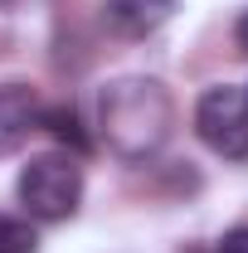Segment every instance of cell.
I'll return each instance as SVG.
<instances>
[{
	"label": "cell",
	"mask_w": 248,
	"mask_h": 253,
	"mask_svg": "<svg viewBox=\"0 0 248 253\" xmlns=\"http://www.w3.org/2000/svg\"><path fill=\"white\" fill-rule=\"evenodd\" d=\"M97 122H102V141L122 161H146L151 151L165 146L175 107L156 78H117L102 88Z\"/></svg>",
	"instance_id": "obj_1"
},
{
	"label": "cell",
	"mask_w": 248,
	"mask_h": 253,
	"mask_svg": "<svg viewBox=\"0 0 248 253\" xmlns=\"http://www.w3.org/2000/svg\"><path fill=\"white\" fill-rule=\"evenodd\" d=\"M15 190H20L25 214H34V219H44V224H59L83 200V166L68 156V151H44V156H34L20 170Z\"/></svg>",
	"instance_id": "obj_2"
},
{
	"label": "cell",
	"mask_w": 248,
	"mask_h": 253,
	"mask_svg": "<svg viewBox=\"0 0 248 253\" xmlns=\"http://www.w3.org/2000/svg\"><path fill=\"white\" fill-rule=\"evenodd\" d=\"M195 131L200 141L219 151V156H248V93L244 88H205L200 93V107H195Z\"/></svg>",
	"instance_id": "obj_3"
},
{
	"label": "cell",
	"mask_w": 248,
	"mask_h": 253,
	"mask_svg": "<svg viewBox=\"0 0 248 253\" xmlns=\"http://www.w3.org/2000/svg\"><path fill=\"white\" fill-rule=\"evenodd\" d=\"M175 15V0H107L102 5V25L122 39H146Z\"/></svg>",
	"instance_id": "obj_4"
},
{
	"label": "cell",
	"mask_w": 248,
	"mask_h": 253,
	"mask_svg": "<svg viewBox=\"0 0 248 253\" xmlns=\"http://www.w3.org/2000/svg\"><path fill=\"white\" fill-rule=\"evenodd\" d=\"M39 122V97L25 83H0V151L20 146Z\"/></svg>",
	"instance_id": "obj_5"
},
{
	"label": "cell",
	"mask_w": 248,
	"mask_h": 253,
	"mask_svg": "<svg viewBox=\"0 0 248 253\" xmlns=\"http://www.w3.org/2000/svg\"><path fill=\"white\" fill-rule=\"evenodd\" d=\"M0 253H34V229L25 219L0 214Z\"/></svg>",
	"instance_id": "obj_6"
},
{
	"label": "cell",
	"mask_w": 248,
	"mask_h": 253,
	"mask_svg": "<svg viewBox=\"0 0 248 253\" xmlns=\"http://www.w3.org/2000/svg\"><path fill=\"white\" fill-rule=\"evenodd\" d=\"M219 253H248V224H239V229H229V234L219 239Z\"/></svg>",
	"instance_id": "obj_7"
},
{
	"label": "cell",
	"mask_w": 248,
	"mask_h": 253,
	"mask_svg": "<svg viewBox=\"0 0 248 253\" xmlns=\"http://www.w3.org/2000/svg\"><path fill=\"white\" fill-rule=\"evenodd\" d=\"M239 44H244V49H248V15H244V20H239Z\"/></svg>",
	"instance_id": "obj_8"
},
{
	"label": "cell",
	"mask_w": 248,
	"mask_h": 253,
	"mask_svg": "<svg viewBox=\"0 0 248 253\" xmlns=\"http://www.w3.org/2000/svg\"><path fill=\"white\" fill-rule=\"evenodd\" d=\"M244 93H248V88H244Z\"/></svg>",
	"instance_id": "obj_9"
}]
</instances>
